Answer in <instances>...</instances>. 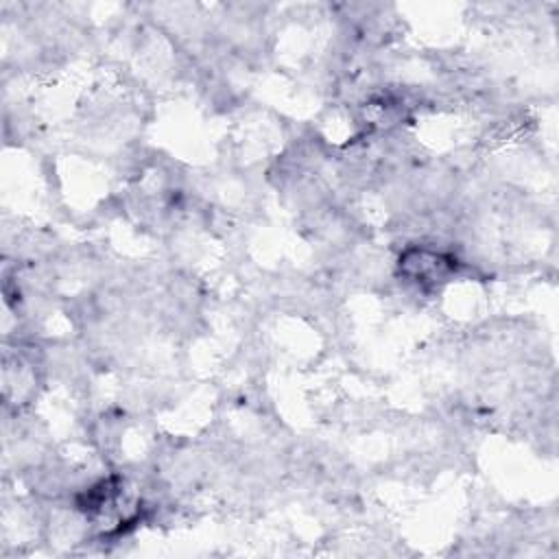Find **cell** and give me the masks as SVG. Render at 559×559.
<instances>
[{
	"label": "cell",
	"instance_id": "6da1fadb",
	"mask_svg": "<svg viewBox=\"0 0 559 559\" xmlns=\"http://www.w3.org/2000/svg\"><path fill=\"white\" fill-rule=\"evenodd\" d=\"M400 269L419 284H437L450 277V273L456 269V260L443 251L415 247L400 258Z\"/></svg>",
	"mask_w": 559,
	"mask_h": 559
}]
</instances>
